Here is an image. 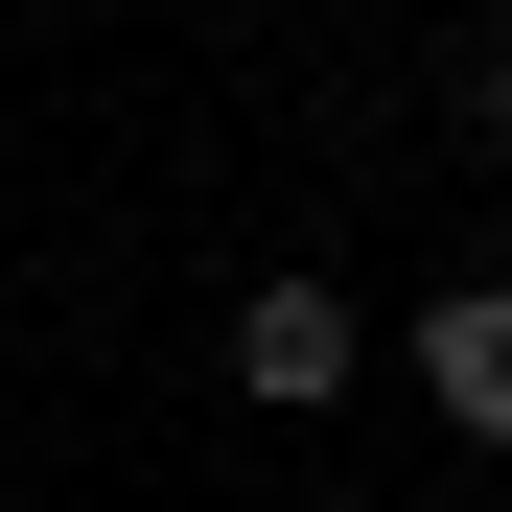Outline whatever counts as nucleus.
<instances>
[{
    "label": "nucleus",
    "instance_id": "7ed1b4c3",
    "mask_svg": "<svg viewBox=\"0 0 512 512\" xmlns=\"http://www.w3.org/2000/svg\"><path fill=\"white\" fill-rule=\"evenodd\" d=\"M443 94H466V117L512 140V24H466V47H443Z\"/></svg>",
    "mask_w": 512,
    "mask_h": 512
},
{
    "label": "nucleus",
    "instance_id": "f257e3e1",
    "mask_svg": "<svg viewBox=\"0 0 512 512\" xmlns=\"http://www.w3.org/2000/svg\"><path fill=\"white\" fill-rule=\"evenodd\" d=\"M233 373H256V419H326V396H350V303H326V280H256L233 303Z\"/></svg>",
    "mask_w": 512,
    "mask_h": 512
},
{
    "label": "nucleus",
    "instance_id": "f03ea898",
    "mask_svg": "<svg viewBox=\"0 0 512 512\" xmlns=\"http://www.w3.org/2000/svg\"><path fill=\"white\" fill-rule=\"evenodd\" d=\"M419 396H443L466 443H512V280H443V303H419Z\"/></svg>",
    "mask_w": 512,
    "mask_h": 512
}]
</instances>
